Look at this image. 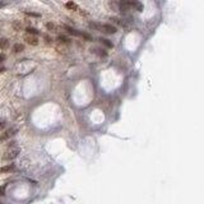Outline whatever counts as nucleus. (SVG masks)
<instances>
[{
  "label": "nucleus",
  "mask_w": 204,
  "mask_h": 204,
  "mask_svg": "<svg viewBox=\"0 0 204 204\" xmlns=\"http://www.w3.org/2000/svg\"><path fill=\"white\" fill-rule=\"evenodd\" d=\"M4 70H5V69H4V68H3V66H0V73H3V71H4Z\"/></svg>",
  "instance_id": "obj_26"
},
{
  "label": "nucleus",
  "mask_w": 204,
  "mask_h": 204,
  "mask_svg": "<svg viewBox=\"0 0 204 204\" xmlns=\"http://www.w3.org/2000/svg\"><path fill=\"white\" fill-rule=\"evenodd\" d=\"M12 27H13V29L14 31H22L23 29V24H22L21 21H13Z\"/></svg>",
  "instance_id": "obj_8"
},
{
  "label": "nucleus",
  "mask_w": 204,
  "mask_h": 204,
  "mask_svg": "<svg viewBox=\"0 0 204 204\" xmlns=\"http://www.w3.org/2000/svg\"><path fill=\"white\" fill-rule=\"evenodd\" d=\"M24 50V46L22 43H14L13 45V52H15V54H19L22 52Z\"/></svg>",
  "instance_id": "obj_14"
},
{
  "label": "nucleus",
  "mask_w": 204,
  "mask_h": 204,
  "mask_svg": "<svg viewBox=\"0 0 204 204\" xmlns=\"http://www.w3.org/2000/svg\"><path fill=\"white\" fill-rule=\"evenodd\" d=\"M79 37H83L84 40H87V41H91V40H92V37H91L89 35H87V33H82V32H80V36H79Z\"/></svg>",
  "instance_id": "obj_20"
},
{
  "label": "nucleus",
  "mask_w": 204,
  "mask_h": 204,
  "mask_svg": "<svg viewBox=\"0 0 204 204\" xmlns=\"http://www.w3.org/2000/svg\"><path fill=\"white\" fill-rule=\"evenodd\" d=\"M65 7H66L68 9H70V10H74V12H77V10H80V9H79V7L77 5V4H75L74 1H68V3L65 4Z\"/></svg>",
  "instance_id": "obj_12"
},
{
  "label": "nucleus",
  "mask_w": 204,
  "mask_h": 204,
  "mask_svg": "<svg viewBox=\"0 0 204 204\" xmlns=\"http://www.w3.org/2000/svg\"><path fill=\"white\" fill-rule=\"evenodd\" d=\"M79 13H80V15H84V17H85V15H88V13H85V12H83V10H80Z\"/></svg>",
  "instance_id": "obj_24"
},
{
  "label": "nucleus",
  "mask_w": 204,
  "mask_h": 204,
  "mask_svg": "<svg viewBox=\"0 0 204 204\" xmlns=\"http://www.w3.org/2000/svg\"><path fill=\"white\" fill-rule=\"evenodd\" d=\"M5 57H7V56H5V54H3V52L0 54V63H3L4 60H5Z\"/></svg>",
  "instance_id": "obj_21"
},
{
  "label": "nucleus",
  "mask_w": 204,
  "mask_h": 204,
  "mask_svg": "<svg viewBox=\"0 0 204 204\" xmlns=\"http://www.w3.org/2000/svg\"><path fill=\"white\" fill-rule=\"evenodd\" d=\"M46 28L49 31H54V29H55V24H54L52 22H47V23H46Z\"/></svg>",
  "instance_id": "obj_19"
},
{
  "label": "nucleus",
  "mask_w": 204,
  "mask_h": 204,
  "mask_svg": "<svg viewBox=\"0 0 204 204\" xmlns=\"http://www.w3.org/2000/svg\"><path fill=\"white\" fill-rule=\"evenodd\" d=\"M4 128H5V124H4L3 121H0V131H1Z\"/></svg>",
  "instance_id": "obj_23"
},
{
  "label": "nucleus",
  "mask_w": 204,
  "mask_h": 204,
  "mask_svg": "<svg viewBox=\"0 0 204 204\" xmlns=\"http://www.w3.org/2000/svg\"><path fill=\"white\" fill-rule=\"evenodd\" d=\"M89 51L92 54H94V55L99 56V57H106L107 56V52L103 49H101V47H91Z\"/></svg>",
  "instance_id": "obj_5"
},
{
  "label": "nucleus",
  "mask_w": 204,
  "mask_h": 204,
  "mask_svg": "<svg viewBox=\"0 0 204 204\" xmlns=\"http://www.w3.org/2000/svg\"><path fill=\"white\" fill-rule=\"evenodd\" d=\"M108 5H110V8H111V9H114V10H119V3H116V1H111L110 4H108Z\"/></svg>",
  "instance_id": "obj_16"
},
{
  "label": "nucleus",
  "mask_w": 204,
  "mask_h": 204,
  "mask_svg": "<svg viewBox=\"0 0 204 204\" xmlns=\"http://www.w3.org/2000/svg\"><path fill=\"white\" fill-rule=\"evenodd\" d=\"M110 21L112 22V23H115V24L124 26V22H122V19H121V18H119V17H111V18H110ZM112 23H111V24H112Z\"/></svg>",
  "instance_id": "obj_15"
},
{
  "label": "nucleus",
  "mask_w": 204,
  "mask_h": 204,
  "mask_svg": "<svg viewBox=\"0 0 204 204\" xmlns=\"http://www.w3.org/2000/svg\"><path fill=\"white\" fill-rule=\"evenodd\" d=\"M13 170H14V165H13V163H9L7 166L0 167V174H3V172H10Z\"/></svg>",
  "instance_id": "obj_10"
},
{
  "label": "nucleus",
  "mask_w": 204,
  "mask_h": 204,
  "mask_svg": "<svg viewBox=\"0 0 204 204\" xmlns=\"http://www.w3.org/2000/svg\"><path fill=\"white\" fill-rule=\"evenodd\" d=\"M18 155H19V148L15 147L14 144H13V146H9L5 151H4V153L1 155V160H4V161H12V160H14V158H17Z\"/></svg>",
  "instance_id": "obj_1"
},
{
  "label": "nucleus",
  "mask_w": 204,
  "mask_h": 204,
  "mask_svg": "<svg viewBox=\"0 0 204 204\" xmlns=\"http://www.w3.org/2000/svg\"><path fill=\"white\" fill-rule=\"evenodd\" d=\"M98 41H99V42H101L102 45H105V46H106V47H110V49H112V47H114V43H112V42H111V41H110V40H107V38L99 37V38H98Z\"/></svg>",
  "instance_id": "obj_9"
},
{
  "label": "nucleus",
  "mask_w": 204,
  "mask_h": 204,
  "mask_svg": "<svg viewBox=\"0 0 204 204\" xmlns=\"http://www.w3.org/2000/svg\"><path fill=\"white\" fill-rule=\"evenodd\" d=\"M4 5H5V3H3V1H0V8H3Z\"/></svg>",
  "instance_id": "obj_25"
},
{
  "label": "nucleus",
  "mask_w": 204,
  "mask_h": 204,
  "mask_svg": "<svg viewBox=\"0 0 204 204\" xmlns=\"http://www.w3.org/2000/svg\"><path fill=\"white\" fill-rule=\"evenodd\" d=\"M63 28L66 29V32L69 33V35L77 36V37H79V36H80V32H78V31H75L74 28H71V27H69V26H63Z\"/></svg>",
  "instance_id": "obj_6"
},
{
  "label": "nucleus",
  "mask_w": 204,
  "mask_h": 204,
  "mask_svg": "<svg viewBox=\"0 0 204 204\" xmlns=\"http://www.w3.org/2000/svg\"><path fill=\"white\" fill-rule=\"evenodd\" d=\"M26 32L27 35H31V36H37L40 33V31L37 28H35V27H27L26 28Z\"/></svg>",
  "instance_id": "obj_11"
},
{
  "label": "nucleus",
  "mask_w": 204,
  "mask_h": 204,
  "mask_svg": "<svg viewBox=\"0 0 204 204\" xmlns=\"http://www.w3.org/2000/svg\"><path fill=\"white\" fill-rule=\"evenodd\" d=\"M24 41H26V43L31 45V46H37V45L40 43L37 36H31V35H26L24 36Z\"/></svg>",
  "instance_id": "obj_4"
},
{
  "label": "nucleus",
  "mask_w": 204,
  "mask_h": 204,
  "mask_svg": "<svg viewBox=\"0 0 204 204\" xmlns=\"http://www.w3.org/2000/svg\"><path fill=\"white\" fill-rule=\"evenodd\" d=\"M15 131H17V129H8V130H5L1 135H0V143H3V142H5V140L10 139L13 135L15 134Z\"/></svg>",
  "instance_id": "obj_3"
},
{
  "label": "nucleus",
  "mask_w": 204,
  "mask_h": 204,
  "mask_svg": "<svg viewBox=\"0 0 204 204\" xmlns=\"http://www.w3.org/2000/svg\"><path fill=\"white\" fill-rule=\"evenodd\" d=\"M5 194V186H0V195H4Z\"/></svg>",
  "instance_id": "obj_22"
},
{
  "label": "nucleus",
  "mask_w": 204,
  "mask_h": 204,
  "mask_svg": "<svg viewBox=\"0 0 204 204\" xmlns=\"http://www.w3.org/2000/svg\"><path fill=\"white\" fill-rule=\"evenodd\" d=\"M9 47V40L8 38H0V50H7Z\"/></svg>",
  "instance_id": "obj_13"
},
{
  "label": "nucleus",
  "mask_w": 204,
  "mask_h": 204,
  "mask_svg": "<svg viewBox=\"0 0 204 204\" xmlns=\"http://www.w3.org/2000/svg\"><path fill=\"white\" fill-rule=\"evenodd\" d=\"M24 14L28 15V17H36V18H40L41 17L38 13H32V12H24Z\"/></svg>",
  "instance_id": "obj_18"
},
{
  "label": "nucleus",
  "mask_w": 204,
  "mask_h": 204,
  "mask_svg": "<svg viewBox=\"0 0 204 204\" xmlns=\"http://www.w3.org/2000/svg\"><path fill=\"white\" fill-rule=\"evenodd\" d=\"M57 41L60 43H63V45H68V43L71 42V40L69 37H66V36H64V35H59L57 36Z\"/></svg>",
  "instance_id": "obj_7"
},
{
  "label": "nucleus",
  "mask_w": 204,
  "mask_h": 204,
  "mask_svg": "<svg viewBox=\"0 0 204 204\" xmlns=\"http://www.w3.org/2000/svg\"><path fill=\"white\" fill-rule=\"evenodd\" d=\"M43 40H45V42H46L47 45L52 43V37H50L49 35H43Z\"/></svg>",
  "instance_id": "obj_17"
},
{
  "label": "nucleus",
  "mask_w": 204,
  "mask_h": 204,
  "mask_svg": "<svg viewBox=\"0 0 204 204\" xmlns=\"http://www.w3.org/2000/svg\"><path fill=\"white\" fill-rule=\"evenodd\" d=\"M98 31H99V32H103V33H107V35H114V33L117 32V28H116V26H114V24L99 23Z\"/></svg>",
  "instance_id": "obj_2"
}]
</instances>
